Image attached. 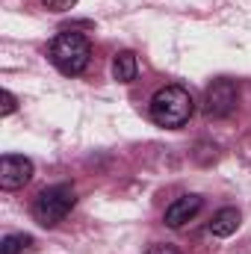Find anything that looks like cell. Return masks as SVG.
<instances>
[{"label": "cell", "instance_id": "7a4b0ae2", "mask_svg": "<svg viewBox=\"0 0 251 254\" xmlns=\"http://www.w3.org/2000/svg\"><path fill=\"white\" fill-rule=\"evenodd\" d=\"M51 63L57 71H63L65 77H77L86 71V65L92 60V45L83 33H60L54 42H51V51H48Z\"/></svg>", "mask_w": 251, "mask_h": 254}, {"label": "cell", "instance_id": "30bf717a", "mask_svg": "<svg viewBox=\"0 0 251 254\" xmlns=\"http://www.w3.org/2000/svg\"><path fill=\"white\" fill-rule=\"evenodd\" d=\"M15 107H18L15 95H12L9 89H3V110H0V113H3V116H12V113H15Z\"/></svg>", "mask_w": 251, "mask_h": 254}, {"label": "cell", "instance_id": "277c9868", "mask_svg": "<svg viewBox=\"0 0 251 254\" xmlns=\"http://www.w3.org/2000/svg\"><path fill=\"white\" fill-rule=\"evenodd\" d=\"M240 104V89L234 80H213L204 92V113L210 119H228Z\"/></svg>", "mask_w": 251, "mask_h": 254}, {"label": "cell", "instance_id": "8992f818", "mask_svg": "<svg viewBox=\"0 0 251 254\" xmlns=\"http://www.w3.org/2000/svg\"><path fill=\"white\" fill-rule=\"evenodd\" d=\"M201 195H181V198H175L169 207H166V216H163V222L169 225V228H184L189 219H195L198 216V210H201Z\"/></svg>", "mask_w": 251, "mask_h": 254}, {"label": "cell", "instance_id": "8fae6325", "mask_svg": "<svg viewBox=\"0 0 251 254\" xmlns=\"http://www.w3.org/2000/svg\"><path fill=\"white\" fill-rule=\"evenodd\" d=\"M42 3H45L48 9H54V12H68L77 0H42Z\"/></svg>", "mask_w": 251, "mask_h": 254}, {"label": "cell", "instance_id": "52a82bcc", "mask_svg": "<svg viewBox=\"0 0 251 254\" xmlns=\"http://www.w3.org/2000/svg\"><path fill=\"white\" fill-rule=\"evenodd\" d=\"M240 222H243V216H240L237 207H222L210 222V234L213 237H231V234H237Z\"/></svg>", "mask_w": 251, "mask_h": 254}, {"label": "cell", "instance_id": "6da1fadb", "mask_svg": "<svg viewBox=\"0 0 251 254\" xmlns=\"http://www.w3.org/2000/svg\"><path fill=\"white\" fill-rule=\"evenodd\" d=\"M148 113H151V122H154V125L178 130V127H184L189 119H192L195 101H192L189 89L178 86V83H175V86H163V89L151 98Z\"/></svg>", "mask_w": 251, "mask_h": 254}, {"label": "cell", "instance_id": "3957f363", "mask_svg": "<svg viewBox=\"0 0 251 254\" xmlns=\"http://www.w3.org/2000/svg\"><path fill=\"white\" fill-rule=\"evenodd\" d=\"M74 201H77V195H74V190H71L68 184L48 187V190L39 192L36 201H33V219H36L42 228H54V225H60L65 216L71 213Z\"/></svg>", "mask_w": 251, "mask_h": 254}, {"label": "cell", "instance_id": "9c48e42d", "mask_svg": "<svg viewBox=\"0 0 251 254\" xmlns=\"http://www.w3.org/2000/svg\"><path fill=\"white\" fill-rule=\"evenodd\" d=\"M30 246H33V237H27V234H6L0 240V254H21Z\"/></svg>", "mask_w": 251, "mask_h": 254}, {"label": "cell", "instance_id": "ba28073f", "mask_svg": "<svg viewBox=\"0 0 251 254\" xmlns=\"http://www.w3.org/2000/svg\"><path fill=\"white\" fill-rule=\"evenodd\" d=\"M139 74V63H136V54L133 51H119L113 57V77L119 83H133Z\"/></svg>", "mask_w": 251, "mask_h": 254}, {"label": "cell", "instance_id": "5b68a950", "mask_svg": "<svg viewBox=\"0 0 251 254\" xmlns=\"http://www.w3.org/2000/svg\"><path fill=\"white\" fill-rule=\"evenodd\" d=\"M33 178V163L21 154H3L0 160V187L6 192L21 190L24 184H30Z\"/></svg>", "mask_w": 251, "mask_h": 254}, {"label": "cell", "instance_id": "7c38bea8", "mask_svg": "<svg viewBox=\"0 0 251 254\" xmlns=\"http://www.w3.org/2000/svg\"><path fill=\"white\" fill-rule=\"evenodd\" d=\"M145 254H181V252L175 246H169V243H157V246H151Z\"/></svg>", "mask_w": 251, "mask_h": 254}]
</instances>
